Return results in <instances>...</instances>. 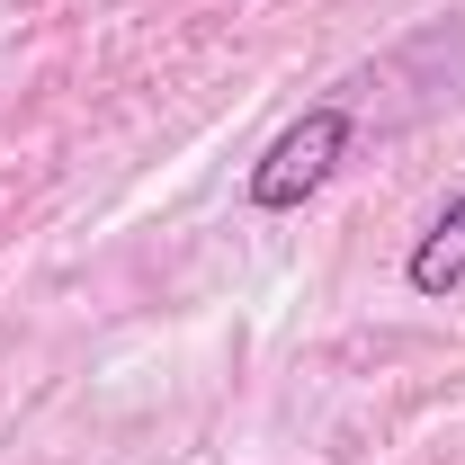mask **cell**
<instances>
[{
  "instance_id": "7a4b0ae2",
  "label": "cell",
  "mask_w": 465,
  "mask_h": 465,
  "mask_svg": "<svg viewBox=\"0 0 465 465\" xmlns=\"http://www.w3.org/2000/svg\"><path fill=\"white\" fill-rule=\"evenodd\" d=\"M403 278H411V295H457V287H465V188L439 206V224L411 242Z\"/></svg>"
},
{
  "instance_id": "6da1fadb",
  "label": "cell",
  "mask_w": 465,
  "mask_h": 465,
  "mask_svg": "<svg viewBox=\"0 0 465 465\" xmlns=\"http://www.w3.org/2000/svg\"><path fill=\"white\" fill-rule=\"evenodd\" d=\"M341 153H349V108H304L260 153V171H251V206L260 215H295L304 197H322V179L341 171Z\"/></svg>"
}]
</instances>
